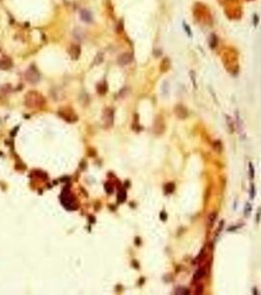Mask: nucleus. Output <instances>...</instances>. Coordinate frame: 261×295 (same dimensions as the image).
Listing matches in <instances>:
<instances>
[{
  "mask_svg": "<svg viewBox=\"0 0 261 295\" xmlns=\"http://www.w3.org/2000/svg\"><path fill=\"white\" fill-rule=\"evenodd\" d=\"M160 218H161L163 221H165V220L167 219V214L165 212H162L161 214H160Z\"/></svg>",
  "mask_w": 261,
  "mask_h": 295,
  "instance_id": "20",
  "label": "nucleus"
},
{
  "mask_svg": "<svg viewBox=\"0 0 261 295\" xmlns=\"http://www.w3.org/2000/svg\"><path fill=\"white\" fill-rule=\"evenodd\" d=\"M250 210H251V208H250V205H249V204H247V206H245V209H244V215H249V212H250Z\"/></svg>",
  "mask_w": 261,
  "mask_h": 295,
  "instance_id": "18",
  "label": "nucleus"
},
{
  "mask_svg": "<svg viewBox=\"0 0 261 295\" xmlns=\"http://www.w3.org/2000/svg\"><path fill=\"white\" fill-rule=\"evenodd\" d=\"M11 67H12V61L9 58L0 59V69L1 70H9Z\"/></svg>",
  "mask_w": 261,
  "mask_h": 295,
  "instance_id": "7",
  "label": "nucleus"
},
{
  "mask_svg": "<svg viewBox=\"0 0 261 295\" xmlns=\"http://www.w3.org/2000/svg\"><path fill=\"white\" fill-rule=\"evenodd\" d=\"M81 18L84 22H87V23H89V22H91V20H92L91 14L89 13L88 10L81 11Z\"/></svg>",
  "mask_w": 261,
  "mask_h": 295,
  "instance_id": "9",
  "label": "nucleus"
},
{
  "mask_svg": "<svg viewBox=\"0 0 261 295\" xmlns=\"http://www.w3.org/2000/svg\"><path fill=\"white\" fill-rule=\"evenodd\" d=\"M96 89H97V93L99 95H104L107 92L106 83H104V82H102V83H99L97 85V87H96Z\"/></svg>",
  "mask_w": 261,
  "mask_h": 295,
  "instance_id": "11",
  "label": "nucleus"
},
{
  "mask_svg": "<svg viewBox=\"0 0 261 295\" xmlns=\"http://www.w3.org/2000/svg\"><path fill=\"white\" fill-rule=\"evenodd\" d=\"M106 191H107V193H112V192H113V187H112V185H110L109 184V187H108V185L106 184Z\"/></svg>",
  "mask_w": 261,
  "mask_h": 295,
  "instance_id": "22",
  "label": "nucleus"
},
{
  "mask_svg": "<svg viewBox=\"0 0 261 295\" xmlns=\"http://www.w3.org/2000/svg\"><path fill=\"white\" fill-rule=\"evenodd\" d=\"M196 292H195V294H202V292H203V286L202 285H199V286H197L196 287Z\"/></svg>",
  "mask_w": 261,
  "mask_h": 295,
  "instance_id": "19",
  "label": "nucleus"
},
{
  "mask_svg": "<svg viewBox=\"0 0 261 295\" xmlns=\"http://www.w3.org/2000/svg\"><path fill=\"white\" fill-rule=\"evenodd\" d=\"M216 218H217V212H212V214L209 215V218H208V220H209V225H210V226L214 223Z\"/></svg>",
  "mask_w": 261,
  "mask_h": 295,
  "instance_id": "14",
  "label": "nucleus"
},
{
  "mask_svg": "<svg viewBox=\"0 0 261 295\" xmlns=\"http://www.w3.org/2000/svg\"><path fill=\"white\" fill-rule=\"evenodd\" d=\"M205 275V268H199L198 270H197L195 272V275H193V281H199V279H201L203 278V276Z\"/></svg>",
  "mask_w": 261,
  "mask_h": 295,
  "instance_id": "10",
  "label": "nucleus"
},
{
  "mask_svg": "<svg viewBox=\"0 0 261 295\" xmlns=\"http://www.w3.org/2000/svg\"><path fill=\"white\" fill-rule=\"evenodd\" d=\"M119 201L120 202H124L126 200V192L125 191H121L120 193H119Z\"/></svg>",
  "mask_w": 261,
  "mask_h": 295,
  "instance_id": "16",
  "label": "nucleus"
},
{
  "mask_svg": "<svg viewBox=\"0 0 261 295\" xmlns=\"http://www.w3.org/2000/svg\"><path fill=\"white\" fill-rule=\"evenodd\" d=\"M102 60H103V54L102 53H98L97 55H96L95 59H94V63H95V64H99V63H101Z\"/></svg>",
  "mask_w": 261,
  "mask_h": 295,
  "instance_id": "15",
  "label": "nucleus"
},
{
  "mask_svg": "<svg viewBox=\"0 0 261 295\" xmlns=\"http://www.w3.org/2000/svg\"><path fill=\"white\" fill-rule=\"evenodd\" d=\"M176 114H177V116L180 118V119H185L186 116H188V111L186 110L185 107L178 106L176 108Z\"/></svg>",
  "mask_w": 261,
  "mask_h": 295,
  "instance_id": "8",
  "label": "nucleus"
},
{
  "mask_svg": "<svg viewBox=\"0 0 261 295\" xmlns=\"http://www.w3.org/2000/svg\"><path fill=\"white\" fill-rule=\"evenodd\" d=\"M113 117H114V112L111 108H106L103 112V124L105 127H111L113 124Z\"/></svg>",
  "mask_w": 261,
  "mask_h": 295,
  "instance_id": "4",
  "label": "nucleus"
},
{
  "mask_svg": "<svg viewBox=\"0 0 261 295\" xmlns=\"http://www.w3.org/2000/svg\"><path fill=\"white\" fill-rule=\"evenodd\" d=\"M255 195V190H254V185H251V191H250V199H253Z\"/></svg>",
  "mask_w": 261,
  "mask_h": 295,
  "instance_id": "21",
  "label": "nucleus"
},
{
  "mask_svg": "<svg viewBox=\"0 0 261 295\" xmlns=\"http://www.w3.org/2000/svg\"><path fill=\"white\" fill-rule=\"evenodd\" d=\"M132 60H133V55L130 53H124L120 55V57L118 58V62L120 65H127L130 63Z\"/></svg>",
  "mask_w": 261,
  "mask_h": 295,
  "instance_id": "6",
  "label": "nucleus"
},
{
  "mask_svg": "<svg viewBox=\"0 0 261 295\" xmlns=\"http://www.w3.org/2000/svg\"><path fill=\"white\" fill-rule=\"evenodd\" d=\"M175 294L177 295H189L191 294V291L189 288H186V287H178L175 291Z\"/></svg>",
  "mask_w": 261,
  "mask_h": 295,
  "instance_id": "12",
  "label": "nucleus"
},
{
  "mask_svg": "<svg viewBox=\"0 0 261 295\" xmlns=\"http://www.w3.org/2000/svg\"><path fill=\"white\" fill-rule=\"evenodd\" d=\"M45 104V99L38 92L31 91L25 96V105L29 108H40Z\"/></svg>",
  "mask_w": 261,
  "mask_h": 295,
  "instance_id": "1",
  "label": "nucleus"
},
{
  "mask_svg": "<svg viewBox=\"0 0 261 295\" xmlns=\"http://www.w3.org/2000/svg\"><path fill=\"white\" fill-rule=\"evenodd\" d=\"M175 191V184L174 183H167L165 185V194H171Z\"/></svg>",
  "mask_w": 261,
  "mask_h": 295,
  "instance_id": "13",
  "label": "nucleus"
},
{
  "mask_svg": "<svg viewBox=\"0 0 261 295\" xmlns=\"http://www.w3.org/2000/svg\"><path fill=\"white\" fill-rule=\"evenodd\" d=\"M249 175H250L251 179L254 177V168H253V165L251 162L249 163Z\"/></svg>",
  "mask_w": 261,
  "mask_h": 295,
  "instance_id": "17",
  "label": "nucleus"
},
{
  "mask_svg": "<svg viewBox=\"0 0 261 295\" xmlns=\"http://www.w3.org/2000/svg\"><path fill=\"white\" fill-rule=\"evenodd\" d=\"M26 78L32 84H35L39 81V73L35 66H32L31 68H29L27 73H26Z\"/></svg>",
  "mask_w": 261,
  "mask_h": 295,
  "instance_id": "3",
  "label": "nucleus"
},
{
  "mask_svg": "<svg viewBox=\"0 0 261 295\" xmlns=\"http://www.w3.org/2000/svg\"><path fill=\"white\" fill-rule=\"evenodd\" d=\"M69 55L73 60H77L80 58L81 55V47L77 44H73L69 49Z\"/></svg>",
  "mask_w": 261,
  "mask_h": 295,
  "instance_id": "5",
  "label": "nucleus"
},
{
  "mask_svg": "<svg viewBox=\"0 0 261 295\" xmlns=\"http://www.w3.org/2000/svg\"><path fill=\"white\" fill-rule=\"evenodd\" d=\"M237 228H238V226H233V227H230L228 229V231H233V230H236Z\"/></svg>",
  "mask_w": 261,
  "mask_h": 295,
  "instance_id": "23",
  "label": "nucleus"
},
{
  "mask_svg": "<svg viewBox=\"0 0 261 295\" xmlns=\"http://www.w3.org/2000/svg\"><path fill=\"white\" fill-rule=\"evenodd\" d=\"M59 115L68 122H76L78 120V115L75 113V111L70 107H63L59 109Z\"/></svg>",
  "mask_w": 261,
  "mask_h": 295,
  "instance_id": "2",
  "label": "nucleus"
}]
</instances>
